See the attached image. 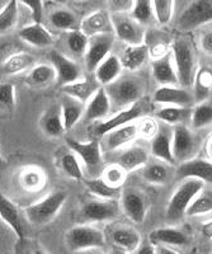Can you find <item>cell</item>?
Listing matches in <instances>:
<instances>
[{"label":"cell","mask_w":212,"mask_h":254,"mask_svg":"<svg viewBox=\"0 0 212 254\" xmlns=\"http://www.w3.org/2000/svg\"><path fill=\"white\" fill-rule=\"evenodd\" d=\"M112 106H110L109 97L106 92L105 87H101L96 94L85 104L84 119L87 121H98L106 119L109 115Z\"/></svg>","instance_id":"obj_23"},{"label":"cell","mask_w":212,"mask_h":254,"mask_svg":"<svg viewBox=\"0 0 212 254\" xmlns=\"http://www.w3.org/2000/svg\"><path fill=\"white\" fill-rule=\"evenodd\" d=\"M17 104L15 88L12 83H0V111L13 113Z\"/></svg>","instance_id":"obj_48"},{"label":"cell","mask_w":212,"mask_h":254,"mask_svg":"<svg viewBox=\"0 0 212 254\" xmlns=\"http://www.w3.org/2000/svg\"><path fill=\"white\" fill-rule=\"evenodd\" d=\"M89 45V37L82 29H73L66 35V46L75 56H84Z\"/></svg>","instance_id":"obj_42"},{"label":"cell","mask_w":212,"mask_h":254,"mask_svg":"<svg viewBox=\"0 0 212 254\" xmlns=\"http://www.w3.org/2000/svg\"><path fill=\"white\" fill-rule=\"evenodd\" d=\"M149 56V47L143 44L137 46H126L119 60L122 63L123 69L128 71H136L146 63Z\"/></svg>","instance_id":"obj_32"},{"label":"cell","mask_w":212,"mask_h":254,"mask_svg":"<svg viewBox=\"0 0 212 254\" xmlns=\"http://www.w3.org/2000/svg\"><path fill=\"white\" fill-rule=\"evenodd\" d=\"M127 174V172L121 165H118L117 163H113V164L105 167L101 178L105 182H107L109 186H112V187L121 188L123 186V183L126 182Z\"/></svg>","instance_id":"obj_47"},{"label":"cell","mask_w":212,"mask_h":254,"mask_svg":"<svg viewBox=\"0 0 212 254\" xmlns=\"http://www.w3.org/2000/svg\"><path fill=\"white\" fill-rule=\"evenodd\" d=\"M105 88L109 97L110 106L116 110H125L141 101L144 92L141 81L134 76H119Z\"/></svg>","instance_id":"obj_3"},{"label":"cell","mask_w":212,"mask_h":254,"mask_svg":"<svg viewBox=\"0 0 212 254\" xmlns=\"http://www.w3.org/2000/svg\"><path fill=\"white\" fill-rule=\"evenodd\" d=\"M75 1H83V0H75Z\"/></svg>","instance_id":"obj_63"},{"label":"cell","mask_w":212,"mask_h":254,"mask_svg":"<svg viewBox=\"0 0 212 254\" xmlns=\"http://www.w3.org/2000/svg\"><path fill=\"white\" fill-rule=\"evenodd\" d=\"M74 254H106V253H103L101 249H90V251L79 252V253H74Z\"/></svg>","instance_id":"obj_57"},{"label":"cell","mask_w":212,"mask_h":254,"mask_svg":"<svg viewBox=\"0 0 212 254\" xmlns=\"http://www.w3.org/2000/svg\"><path fill=\"white\" fill-rule=\"evenodd\" d=\"M19 182L23 190L28 192H37V190H41L46 185V173L40 167H35V165L26 167L21 172Z\"/></svg>","instance_id":"obj_37"},{"label":"cell","mask_w":212,"mask_h":254,"mask_svg":"<svg viewBox=\"0 0 212 254\" xmlns=\"http://www.w3.org/2000/svg\"><path fill=\"white\" fill-rule=\"evenodd\" d=\"M112 254H130V253H128V252H126V251H123V249L114 247L113 251H112Z\"/></svg>","instance_id":"obj_58"},{"label":"cell","mask_w":212,"mask_h":254,"mask_svg":"<svg viewBox=\"0 0 212 254\" xmlns=\"http://www.w3.org/2000/svg\"><path fill=\"white\" fill-rule=\"evenodd\" d=\"M191 116L192 107L166 106V107L160 108L155 113V119L169 126H177V125H186L187 121H191Z\"/></svg>","instance_id":"obj_35"},{"label":"cell","mask_w":212,"mask_h":254,"mask_svg":"<svg viewBox=\"0 0 212 254\" xmlns=\"http://www.w3.org/2000/svg\"><path fill=\"white\" fill-rule=\"evenodd\" d=\"M145 45L149 47V54L154 59H159L170 52L169 50V42L166 41L165 36L157 31L148 32L145 36Z\"/></svg>","instance_id":"obj_39"},{"label":"cell","mask_w":212,"mask_h":254,"mask_svg":"<svg viewBox=\"0 0 212 254\" xmlns=\"http://www.w3.org/2000/svg\"><path fill=\"white\" fill-rule=\"evenodd\" d=\"M85 188L90 194L101 199H117L121 196V188H114L105 182L101 177L98 178H88L83 181Z\"/></svg>","instance_id":"obj_38"},{"label":"cell","mask_w":212,"mask_h":254,"mask_svg":"<svg viewBox=\"0 0 212 254\" xmlns=\"http://www.w3.org/2000/svg\"><path fill=\"white\" fill-rule=\"evenodd\" d=\"M205 188V182L196 178L184 179V182L180 183L179 187L175 190L173 196L169 199L166 206L165 216L166 220L171 224L180 221L187 215V210L193 202L201 190Z\"/></svg>","instance_id":"obj_1"},{"label":"cell","mask_w":212,"mask_h":254,"mask_svg":"<svg viewBox=\"0 0 212 254\" xmlns=\"http://www.w3.org/2000/svg\"><path fill=\"white\" fill-rule=\"evenodd\" d=\"M66 145L70 150L78 155V158H80L90 178H98L102 176L105 165H103L102 146L98 139L82 142L71 137H66Z\"/></svg>","instance_id":"obj_6"},{"label":"cell","mask_w":212,"mask_h":254,"mask_svg":"<svg viewBox=\"0 0 212 254\" xmlns=\"http://www.w3.org/2000/svg\"><path fill=\"white\" fill-rule=\"evenodd\" d=\"M50 23L55 28L61 31H73L76 29V18L73 13L66 9H57L50 15Z\"/></svg>","instance_id":"obj_46"},{"label":"cell","mask_w":212,"mask_h":254,"mask_svg":"<svg viewBox=\"0 0 212 254\" xmlns=\"http://www.w3.org/2000/svg\"><path fill=\"white\" fill-rule=\"evenodd\" d=\"M209 149H210V154H211V155H212V140H211V142H210Z\"/></svg>","instance_id":"obj_62"},{"label":"cell","mask_w":212,"mask_h":254,"mask_svg":"<svg viewBox=\"0 0 212 254\" xmlns=\"http://www.w3.org/2000/svg\"><path fill=\"white\" fill-rule=\"evenodd\" d=\"M60 168L69 178L78 181V182L84 181V173H83L82 165L79 162L78 155L74 151L62 154L61 158H60Z\"/></svg>","instance_id":"obj_40"},{"label":"cell","mask_w":212,"mask_h":254,"mask_svg":"<svg viewBox=\"0 0 212 254\" xmlns=\"http://www.w3.org/2000/svg\"><path fill=\"white\" fill-rule=\"evenodd\" d=\"M49 60L56 70L57 81L61 84V87L66 84L74 83L82 78V70L78 64L67 56L62 55L61 52L51 50L49 54Z\"/></svg>","instance_id":"obj_15"},{"label":"cell","mask_w":212,"mask_h":254,"mask_svg":"<svg viewBox=\"0 0 212 254\" xmlns=\"http://www.w3.org/2000/svg\"><path fill=\"white\" fill-rule=\"evenodd\" d=\"M110 238L114 247L123 249L128 253H135L143 242L139 231L131 226H117L112 231Z\"/></svg>","instance_id":"obj_27"},{"label":"cell","mask_w":212,"mask_h":254,"mask_svg":"<svg viewBox=\"0 0 212 254\" xmlns=\"http://www.w3.org/2000/svg\"><path fill=\"white\" fill-rule=\"evenodd\" d=\"M79 29H82L89 38L97 35H103V33H114L112 22H110V15L103 10H97L87 15L82 20Z\"/></svg>","instance_id":"obj_22"},{"label":"cell","mask_w":212,"mask_h":254,"mask_svg":"<svg viewBox=\"0 0 212 254\" xmlns=\"http://www.w3.org/2000/svg\"><path fill=\"white\" fill-rule=\"evenodd\" d=\"M110 22L114 36L127 46L145 44V28L132 15H128V13H110Z\"/></svg>","instance_id":"obj_7"},{"label":"cell","mask_w":212,"mask_h":254,"mask_svg":"<svg viewBox=\"0 0 212 254\" xmlns=\"http://www.w3.org/2000/svg\"><path fill=\"white\" fill-rule=\"evenodd\" d=\"M144 115H145L144 102L139 101L137 103L132 104L131 107L121 110L114 116H112V117L106 120V121L97 124L96 128H94V133H96L97 139H98V137H103L106 133L114 130V128L122 127L125 126V125L131 124V122L139 121L140 119H143Z\"/></svg>","instance_id":"obj_10"},{"label":"cell","mask_w":212,"mask_h":254,"mask_svg":"<svg viewBox=\"0 0 212 254\" xmlns=\"http://www.w3.org/2000/svg\"><path fill=\"white\" fill-rule=\"evenodd\" d=\"M0 219L12 229L18 240L24 239V226L19 210L12 199H9L1 192H0Z\"/></svg>","instance_id":"obj_21"},{"label":"cell","mask_w":212,"mask_h":254,"mask_svg":"<svg viewBox=\"0 0 212 254\" xmlns=\"http://www.w3.org/2000/svg\"><path fill=\"white\" fill-rule=\"evenodd\" d=\"M67 193L65 190H53L38 202L24 208V215L32 225L42 226L53 221L64 207Z\"/></svg>","instance_id":"obj_2"},{"label":"cell","mask_w":212,"mask_h":254,"mask_svg":"<svg viewBox=\"0 0 212 254\" xmlns=\"http://www.w3.org/2000/svg\"><path fill=\"white\" fill-rule=\"evenodd\" d=\"M40 127L44 133L49 137H60L66 132L62 124L61 107L60 106H51L44 112L40 119Z\"/></svg>","instance_id":"obj_29"},{"label":"cell","mask_w":212,"mask_h":254,"mask_svg":"<svg viewBox=\"0 0 212 254\" xmlns=\"http://www.w3.org/2000/svg\"><path fill=\"white\" fill-rule=\"evenodd\" d=\"M5 159L3 158V155H1V154H0V169H3L4 167H5Z\"/></svg>","instance_id":"obj_59"},{"label":"cell","mask_w":212,"mask_h":254,"mask_svg":"<svg viewBox=\"0 0 212 254\" xmlns=\"http://www.w3.org/2000/svg\"><path fill=\"white\" fill-rule=\"evenodd\" d=\"M60 107H61L62 124H64L65 131L71 130L84 117L85 103L70 97V95L64 94Z\"/></svg>","instance_id":"obj_28"},{"label":"cell","mask_w":212,"mask_h":254,"mask_svg":"<svg viewBox=\"0 0 212 254\" xmlns=\"http://www.w3.org/2000/svg\"><path fill=\"white\" fill-rule=\"evenodd\" d=\"M53 1H56V3H61V4H64V3H66L67 0H53Z\"/></svg>","instance_id":"obj_61"},{"label":"cell","mask_w":212,"mask_h":254,"mask_svg":"<svg viewBox=\"0 0 212 254\" xmlns=\"http://www.w3.org/2000/svg\"><path fill=\"white\" fill-rule=\"evenodd\" d=\"M36 65V58L28 52H17L9 56L1 64V71L6 75H15L26 70H31Z\"/></svg>","instance_id":"obj_34"},{"label":"cell","mask_w":212,"mask_h":254,"mask_svg":"<svg viewBox=\"0 0 212 254\" xmlns=\"http://www.w3.org/2000/svg\"><path fill=\"white\" fill-rule=\"evenodd\" d=\"M57 80L55 67L51 64H38L29 70L26 81L32 88H47Z\"/></svg>","instance_id":"obj_31"},{"label":"cell","mask_w":212,"mask_h":254,"mask_svg":"<svg viewBox=\"0 0 212 254\" xmlns=\"http://www.w3.org/2000/svg\"><path fill=\"white\" fill-rule=\"evenodd\" d=\"M131 13H132V17L143 26L151 23L153 18H154L151 0H135L134 9Z\"/></svg>","instance_id":"obj_49"},{"label":"cell","mask_w":212,"mask_h":254,"mask_svg":"<svg viewBox=\"0 0 212 254\" xmlns=\"http://www.w3.org/2000/svg\"><path fill=\"white\" fill-rule=\"evenodd\" d=\"M137 126H139V136H141L143 139H153L159 131V125L153 117L140 119L137 121Z\"/></svg>","instance_id":"obj_50"},{"label":"cell","mask_w":212,"mask_h":254,"mask_svg":"<svg viewBox=\"0 0 212 254\" xmlns=\"http://www.w3.org/2000/svg\"><path fill=\"white\" fill-rule=\"evenodd\" d=\"M65 246L71 253L102 249L106 246L105 233L90 224L75 225L66 231Z\"/></svg>","instance_id":"obj_4"},{"label":"cell","mask_w":212,"mask_h":254,"mask_svg":"<svg viewBox=\"0 0 212 254\" xmlns=\"http://www.w3.org/2000/svg\"><path fill=\"white\" fill-rule=\"evenodd\" d=\"M101 87L102 85L98 83L96 76H93V78L79 79L74 83L66 84L62 87V93L87 104Z\"/></svg>","instance_id":"obj_25"},{"label":"cell","mask_w":212,"mask_h":254,"mask_svg":"<svg viewBox=\"0 0 212 254\" xmlns=\"http://www.w3.org/2000/svg\"><path fill=\"white\" fill-rule=\"evenodd\" d=\"M212 22V0H193L178 18V29L191 32Z\"/></svg>","instance_id":"obj_8"},{"label":"cell","mask_w":212,"mask_h":254,"mask_svg":"<svg viewBox=\"0 0 212 254\" xmlns=\"http://www.w3.org/2000/svg\"><path fill=\"white\" fill-rule=\"evenodd\" d=\"M122 70V63H121L118 56L109 54L102 63L99 64L98 67L94 71V76L102 87H107L121 76Z\"/></svg>","instance_id":"obj_26"},{"label":"cell","mask_w":212,"mask_h":254,"mask_svg":"<svg viewBox=\"0 0 212 254\" xmlns=\"http://www.w3.org/2000/svg\"><path fill=\"white\" fill-rule=\"evenodd\" d=\"M134 5L135 0H109L110 13H130Z\"/></svg>","instance_id":"obj_52"},{"label":"cell","mask_w":212,"mask_h":254,"mask_svg":"<svg viewBox=\"0 0 212 254\" xmlns=\"http://www.w3.org/2000/svg\"><path fill=\"white\" fill-rule=\"evenodd\" d=\"M158 254H178L174 249H171L170 247H164V246H159L157 248Z\"/></svg>","instance_id":"obj_56"},{"label":"cell","mask_w":212,"mask_h":254,"mask_svg":"<svg viewBox=\"0 0 212 254\" xmlns=\"http://www.w3.org/2000/svg\"><path fill=\"white\" fill-rule=\"evenodd\" d=\"M121 211L117 199H89L80 207V217L87 224L105 222L116 219Z\"/></svg>","instance_id":"obj_9"},{"label":"cell","mask_w":212,"mask_h":254,"mask_svg":"<svg viewBox=\"0 0 212 254\" xmlns=\"http://www.w3.org/2000/svg\"><path fill=\"white\" fill-rule=\"evenodd\" d=\"M174 176L177 179L196 178L205 183H212V162L205 159H189L180 163Z\"/></svg>","instance_id":"obj_17"},{"label":"cell","mask_w":212,"mask_h":254,"mask_svg":"<svg viewBox=\"0 0 212 254\" xmlns=\"http://www.w3.org/2000/svg\"><path fill=\"white\" fill-rule=\"evenodd\" d=\"M19 36L27 44L32 45L35 47H41V49L51 46L53 42L51 32L46 27L42 26V23H33L23 27L19 31Z\"/></svg>","instance_id":"obj_30"},{"label":"cell","mask_w":212,"mask_h":254,"mask_svg":"<svg viewBox=\"0 0 212 254\" xmlns=\"http://www.w3.org/2000/svg\"><path fill=\"white\" fill-rule=\"evenodd\" d=\"M170 50L179 84L183 88L192 87L196 75V60L189 41L182 37L175 38L170 44Z\"/></svg>","instance_id":"obj_5"},{"label":"cell","mask_w":212,"mask_h":254,"mask_svg":"<svg viewBox=\"0 0 212 254\" xmlns=\"http://www.w3.org/2000/svg\"><path fill=\"white\" fill-rule=\"evenodd\" d=\"M200 45L202 51H204L206 55L211 56L212 58V29L205 32L204 35L201 36Z\"/></svg>","instance_id":"obj_53"},{"label":"cell","mask_w":212,"mask_h":254,"mask_svg":"<svg viewBox=\"0 0 212 254\" xmlns=\"http://www.w3.org/2000/svg\"><path fill=\"white\" fill-rule=\"evenodd\" d=\"M18 20V1L9 0L0 10V33L10 31L17 24Z\"/></svg>","instance_id":"obj_45"},{"label":"cell","mask_w":212,"mask_h":254,"mask_svg":"<svg viewBox=\"0 0 212 254\" xmlns=\"http://www.w3.org/2000/svg\"><path fill=\"white\" fill-rule=\"evenodd\" d=\"M114 44V33H103L89 38L87 52L84 55L85 66L90 72H94L98 65L110 54Z\"/></svg>","instance_id":"obj_11"},{"label":"cell","mask_w":212,"mask_h":254,"mask_svg":"<svg viewBox=\"0 0 212 254\" xmlns=\"http://www.w3.org/2000/svg\"><path fill=\"white\" fill-rule=\"evenodd\" d=\"M135 254H158L157 248L149 239L143 240L139 248L136 249Z\"/></svg>","instance_id":"obj_54"},{"label":"cell","mask_w":212,"mask_h":254,"mask_svg":"<svg viewBox=\"0 0 212 254\" xmlns=\"http://www.w3.org/2000/svg\"><path fill=\"white\" fill-rule=\"evenodd\" d=\"M169 126V125H168ZM168 126L159 127L157 135L151 139L150 154L158 160L165 162L168 164H175V159L171 151V141H173V130Z\"/></svg>","instance_id":"obj_19"},{"label":"cell","mask_w":212,"mask_h":254,"mask_svg":"<svg viewBox=\"0 0 212 254\" xmlns=\"http://www.w3.org/2000/svg\"><path fill=\"white\" fill-rule=\"evenodd\" d=\"M32 254H46V252H45L42 248H36Z\"/></svg>","instance_id":"obj_60"},{"label":"cell","mask_w":212,"mask_h":254,"mask_svg":"<svg viewBox=\"0 0 212 254\" xmlns=\"http://www.w3.org/2000/svg\"><path fill=\"white\" fill-rule=\"evenodd\" d=\"M153 3V13L160 26H166L170 23L174 15L175 0H151Z\"/></svg>","instance_id":"obj_44"},{"label":"cell","mask_w":212,"mask_h":254,"mask_svg":"<svg viewBox=\"0 0 212 254\" xmlns=\"http://www.w3.org/2000/svg\"><path fill=\"white\" fill-rule=\"evenodd\" d=\"M196 140L186 125L173 126V141H171V151L175 162H186L189 160L195 151Z\"/></svg>","instance_id":"obj_16"},{"label":"cell","mask_w":212,"mask_h":254,"mask_svg":"<svg viewBox=\"0 0 212 254\" xmlns=\"http://www.w3.org/2000/svg\"><path fill=\"white\" fill-rule=\"evenodd\" d=\"M151 72H153L155 81L159 85H177V84H179L171 50L166 55L153 60Z\"/></svg>","instance_id":"obj_20"},{"label":"cell","mask_w":212,"mask_h":254,"mask_svg":"<svg viewBox=\"0 0 212 254\" xmlns=\"http://www.w3.org/2000/svg\"><path fill=\"white\" fill-rule=\"evenodd\" d=\"M191 124L196 130L212 124V104L210 102L204 101L196 104V107L192 110Z\"/></svg>","instance_id":"obj_43"},{"label":"cell","mask_w":212,"mask_h":254,"mask_svg":"<svg viewBox=\"0 0 212 254\" xmlns=\"http://www.w3.org/2000/svg\"><path fill=\"white\" fill-rule=\"evenodd\" d=\"M149 162H150V151L140 145H131L125 149H121L116 160L117 164L121 165L127 173L144 168Z\"/></svg>","instance_id":"obj_18"},{"label":"cell","mask_w":212,"mask_h":254,"mask_svg":"<svg viewBox=\"0 0 212 254\" xmlns=\"http://www.w3.org/2000/svg\"><path fill=\"white\" fill-rule=\"evenodd\" d=\"M149 240L154 246L164 247H184L188 244L189 239L182 230L166 226V228H158L149 234Z\"/></svg>","instance_id":"obj_24"},{"label":"cell","mask_w":212,"mask_h":254,"mask_svg":"<svg viewBox=\"0 0 212 254\" xmlns=\"http://www.w3.org/2000/svg\"><path fill=\"white\" fill-rule=\"evenodd\" d=\"M137 136H139L137 121L131 122V124L109 131L103 137H101L102 139L101 146L107 151L121 150V149H125L128 145L132 144L137 139Z\"/></svg>","instance_id":"obj_12"},{"label":"cell","mask_w":212,"mask_h":254,"mask_svg":"<svg viewBox=\"0 0 212 254\" xmlns=\"http://www.w3.org/2000/svg\"><path fill=\"white\" fill-rule=\"evenodd\" d=\"M17 1L29 8L35 23H42V18H44V1L42 0H17Z\"/></svg>","instance_id":"obj_51"},{"label":"cell","mask_w":212,"mask_h":254,"mask_svg":"<svg viewBox=\"0 0 212 254\" xmlns=\"http://www.w3.org/2000/svg\"><path fill=\"white\" fill-rule=\"evenodd\" d=\"M201 231H202V235H204L206 239H212V219L209 220V221H205L204 224L201 225Z\"/></svg>","instance_id":"obj_55"},{"label":"cell","mask_w":212,"mask_h":254,"mask_svg":"<svg viewBox=\"0 0 212 254\" xmlns=\"http://www.w3.org/2000/svg\"><path fill=\"white\" fill-rule=\"evenodd\" d=\"M153 101L164 106H177V107H192L195 103V97L187 88L177 85H160L153 95Z\"/></svg>","instance_id":"obj_13"},{"label":"cell","mask_w":212,"mask_h":254,"mask_svg":"<svg viewBox=\"0 0 212 254\" xmlns=\"http://www.w3.org/2000/svg\"><path fill=\"white\" fill-rule=\"evenodd\" d=\"M193 97L195 102L207 101L212 92V70L207 66H202L196 71L193 80Z\"/></svg>","instance_id":"obj_36"},{"label":"cell","mask_w":212,"mask_h":254,"mask_svg":"<svg viewBox=\"0 0 212 254\" xmlns=\"http://www.w3.org/2000/svg\"><path fill=\"white\" fill-rule=\"evenodd\" d=\"M212 212V190H202L187 210V216H201Z\"/></svg>","instance_id":"obj_41"},{"label":"cell","mask_w":212,"mask_h":254,"mask_svg":"<svg viewBox=\"0 0 212 254\" xmlns=\"http://www.w3.org/2000/svg\"><path fill=\"white\" fill-rule=\"evenodd\" d=\"M168 163L165 162H149L143 168V178L150 185L164 186L168 185L171 179V172Z\"/></svg>","instance_id":"obj_33"},{"label":"cell","mask_w":212,"mask_h":254,"mask_svg":"<svg viewBox=\"0 0 212 254\" xmlns=\"http://www.w3.org/2000/svg\"><path fill=\"white\" fill-rule=\"evenodd\" d=\"M121 208L131 221L141 224L148 212V199L139 190L128 188L121 193Z\"/></svg>","instance_id":"obj_14"}]
</instances>
